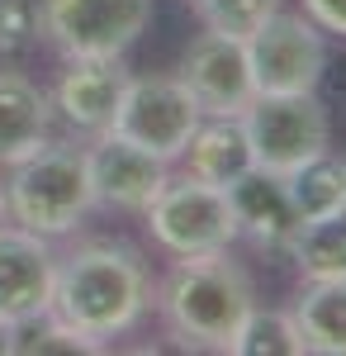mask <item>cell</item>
<instances>
[{"label": "cell", "instance_id": "cell-9", "mask_svg": "<svg viewBox=\"0 0 346 356\" xmlns=\"http://www.w3.org/2000/svg\"><path fill=\"white\" fill-rule=\"evenodd\" d=\"M181 81L195 95L199 114H228V119H238L256 100V81H252L242 38L218 33V29L199 33L190 43L186 62H181Z\"/></svg>", "mask_w": 346, "mask_h": 356}, {"label": "cell", "instance_id": "cell-22", "mask_svg": "<svg viewBox=\"0 0 346 356\" xmlns=\"http://www.w3.org/2000/svg\"><path fill=\"white\" fill-rule=\"evenodd\" d=\"M38 33V5L33 0H0V57L24 53Z\"/></svg>", "mask_w": 346, "mask_h": 356}, {"label": "cell", "instance_id": "cell-3", "mask_svg": "<svg viewBox=\"0 0 346 356\" xmlns=\"http://www.w3.org/2000/svg\"><path fill=\"white\" fill-rule=\"evenodd\" d=\"M90 209H95V191H90L85 147L43 143L38 152L10 166V181H5V219L10 223H19L38 238H62Z\"/></svg>", "mask_w": 346, "mask_h": 356}, {"label": "cell", "instance_id": "cell-7", "mask_svg": "<svg viewBox=\"0 0 346 356\" xmlns=\"http://www.w3.org/2000/svg\"><path fill=\"white\" fill-rule=\"evenodd\" d=\"M152 19V0H43L38 29L67 57H124Z\"/></svg>", "mask_w": 346, "mask_h": 356}, {"label": "cell", "instance_id": "cell-15", "mask_svg": "<svg viewBox=\"0 0 346 356\" xmlns=\"http://www.w3.org/2000/svg\"><path fill=\"white\" fill-rule=\"evenodd\" d=\"M190 176L195 181H209V186H233L242 171L252 166V147H247V129H242V114H204L190 134L186 152Z\"/></svg>", "mask_w": 346, "mask_h": 356}, {"label": "cell", "instance_id": "cell-8", "mask_svg": "<svg viewBox=\"0 0 346 356\" xmlns=\"http://www.w3.org/2000/svg\"><path fill=\"white\" fill-rule=\"evenodd\" d=\"M199 119L204 114H199V105H195V95L186 90L181 76H133L109 134L147 147L161 162H176Z\"/></svg>", "mask_w": 346, "mask_h": 356}, {"label": "cell", "instance_id": "cell-10", "mask_svg": "<svg viewBox=\"0 0 346 356\" xmlns=\"http://www.w3.org/2000/svg\"><path fill=\"white\" fill-rule=\"evenodd\" d=\"M85 166H90V191H95V204H109V209H133L142 214L157 191L171 181V171L152 157L147 147H138L119 134H95V147H85Z\"/></svg>", "mask_w": 346, "mask_h": 356}, {"label": "cell", "instance_id": "cell-12", "mask_svg": "<svg viewBox=\"0 0 346 356\" xmlns=\"http://www.w3.org/2000/svg\"><path fill=\"white\" fill-rule=\"evenodd\" d=\"M129 67L124 57H72V67L62 72L53 95V110H62V119L76 129V134H109L114 129V114L124 105V90H129Z\"/></svg>", "mask_w": 346, "mask_h": 356}, {"label": "cell", "instance_id": "cell-24", "mask_svg": "<svg viewBox=\"0 0 346 356\" xmlns=\"http://www.w3.org/2000/svg\"><path fill=\"white\" fill-rule=\"evenodd\" d=\"M10 332H15V323L0 318V356H10Z\"/></svg>", "mask_w": 346, "mask_h": 356}, {"label": "cell", "instance_id": "cell-26", "mask_svg": "<svg viewBox=\"0 0 346 356\" xmlns=\"http://www.w3.org/2000/svg\"><path fill=\"white\" fill-rule=\"evenodd\" d=\"M342 171H346V157H342Z\"/></svg>", "mask_w": 346, "mask_h": 356}, {"label": "cell", "instance_id": "cell-21", "mask_svg": "<svg viewBox=\"0 0 346 356\" xmlns=\"http://www.w3.org/2000/svg\"><path fill=\"white\" fill-rule=\"evenodd\" d=\"M190 5H195V15L204 19V29L233 33V38H247L266 15L280 10V0H190Z\"/></svg>", "mask_w": 346, "mask_h": 356}, {"label": "cell", "instance_id": "cell-25", "mask_svg": "<svg viewBox=\"0 0 346 356\" xmlns=\"http://www.w3.org/2000/svg\"><path fill=\"white\" fill-rule=\"evenodd\" d=\"M0 223H5V191H0Z\"/></svg>", "mask_w": 346, "mask_h": 356}, {"label": "cell", "instance_id": "cell-16", "mask_svg": "<svg viewBox=\"0 0 346 356\" xmlns=\"http://www.w3.org/2000/svg\"><path fill=\"white\" fill-rule=\"evenodd\" d=\"M304 352L346 356V275L342 280H308V290L290 304Z\"/></svg>", "mask_w": 346, "mask_h": 356}, {"label": "cell", "instance_id": "cell-11", "mask_svg": "<svg viewBox=\"0 0 346 356\" xmlns=\"http://www.w3.org/2000/svg\"><path fill=\"white\" fill-rule=\"evenodd\" d=\"M57 252L19 223H0V318L24 323L53 304Z\"/></svg>", "mask_w": 346, "mask_h": 356}, {"label": "cell", "instance_id": "cell-13", "mask_svg": "<svg viewBox=\"0 0 346 356\" xmlns=\"http://www.w3.org/2000/svg\"><path fill=\"white\" fill-rule=\"evenodd\" d=\"M228 191V204H233V219H238V233H247L256 247L266 252H290L294 238H299V209H294L290 191H285V176H275L266 166H247Z\"/></svg>", "mask_w": 346, "mask_h": 356}, {"label": "cell", "instance_id": "cell-20", "mask_svg": "<svg viewBox=\"0 0 346 356\" xmlns=\"http://www.w3.org/2000/svg\"><path fill=\"white\" fill-rule=\"evenodd\" d=\"M85 352H100V347L90 337H81L76 328H67L57 314H33L10 332V356H85Z\"/></svg>", "mask_w": 346, "mask_h": 356}, {"label": "cell", "instance_id": "cell-17", "mask_svg": "<svg viewBox=\"0 0 346 356\" xmlns=\"http://www.w3.org/2000/svg\"><path fill=\"white\" fill-rule=\"evenodd\" d=\"M290 257L304 280H342L346 275V204L304 223Z\"/></svg>", "mask_w": 346, "mask_h": 356}, {"label": "cell", "instance_id": "cell-2", "mask_svg": "<svg viewBox=\"0 0 346 356\" xmlns=\"http://www.w3.org/2000/svg\"><path fill=\"white\" fill-rule=\"evenodd\" d=\"M252 304H256L252 275L238 261H228V252L176 257V266L161 285V314L171 318L176 337H186L195 347H213V352H228Z\"/></svg>", "mask_w": 346, "mask_h": 356}, {"label": "cell", "instance_id": "cell-14", "mask_svg": "<svg viewBox=\"0 0 346 356\" xmlns=\"http://www.w3.org/2000/svg\"><path fill=\"white\" fill-rule=\"evenodd\" d=\"M43 143H53L48 95L19 72H0V166L24 162Z\"/></svg>", "mask_w": 346, "mask_h": 356}, {"label": "cell", "instance_id": "cell-6", "mask_svg": "<svg viewBox=\"0 0 346 356\" xmlns=\"http://www.w3.org/2000/svg\"><path fill=\"white\" fill-rule=\"evenodd\" d=\"M242 129H247L252 166H266L275 176H290L299 162L327 152V138H332L318 90H304V95H256L242 110Z\"/></svg>", "mask_w": 346, "mask_h": 356}, {"label": "cell", "instance_id": "cell-23", "mask_svg": "<svg viewBox=\"0 0 346 356\" xmlns=\"http://www.w3.org/2000/svg\"><path fill=\"white\" fill-rule=\"evenodd\" d=\"M304 15H308L322 33H342L346 38V0H304Z\"/></svg>", "mask_w": 346, "mask_h": 356}, {"label": "cell", "instance_id": "cell-4", "mask_svg": "<svg viewBox=\"0 0 346 356\" xmlns=\"http://www.w3.org/2000/svg\"><path fill=\"white\" fill-rule=\"evenodd\" d=\"M147 214V228L171 257H209V252H228L238 243V219H233V204H228V191L223 186H209V181H195V176H181V181H166L157 191V200L142 209Z\"/></svg>", "mask_w": 346, "mask_h": 356}, {"label": "cell", "instance_id": "cell-1", "mask_svg": "<svg viewBox=\"0 0 346 356\" xmlns=\"http://www.w3.org/2000/svg\"><path fill=\"white\" fill-rule=\"evenodd\" d=\"M147 304H152V280L133 247L85 243L72 257H57L48 314H57L67 328L90 337L95 347L138 328Z\"/></svg>", "mask_w": 346, "mask_h": 356}, {"label": "cell", "instance_id": "cell-19", "mask_svg": "<svg viewBox=\"0 0 346 356\" xmlns=\"http://www.w3.org/2000/svg\"><path fill=\"white\" fill-rule=\"evenodd\" d=\"M228 352H238V356H304V342H299V328H294L290 309H256L252 304V314L233 332Z\"/></svg>", "mask_w": 346, "mask_h": 356}, {"label": "cell", "instance_id": "cell-18", "mask_svg": "<svg viewBox=\"0 0 346 356\" xmlns=\"http://www.w3.org/2000/svg\"><path fill=\"white\" fill-rule=\"evenodd\" d=\"M285 191H290V200H294V209H299L304 223L322 219V214H332V209L346 204V171L332 152H318V157L299 162L285 176Z\"/></svg>", "mask_w": 346, "mask_h": 356}, {"label": "cell", "instance_id": "cell-5", "mask_svg": "<svg viewBox=\"0 0 346 356\" xmlns=\"http://www.w3.org/2000/svg\"><path fill=\"white\" fill-rule=\"evenodd\" d=\"M242 48H247V67H252L256 95H304V90H318L322 67H327L322 29L308 15L275 10V15H266L242 38Z\"/></svg>", "mask_w": 346, "mask_h": 356}]
</instances>
